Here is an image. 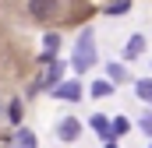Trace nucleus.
<instances>
[{"label":"nucleus","instance_id":"nucleus-13","mask_svg":"<svg viewBox=\"0 0 152 148\" xmlns=\"http://www.w3.org/2000/svg\"><path fill=\"white\" fill-rule=\"evenodd\" d=\"M113 134H127V120H124V116L113 120Z\"/></svg>","mask_w":152,"mask_h":148},{"label":"nucleus","instance_id":"nucleus-17","mask_svg":"<svg viewBox=\"0 0 152 148\" xmlns=\"http://www.w3.org/2000/svg\"><path fill=\"white\" fill-rule=\"evenodd\" d=\"M149 148H152V145H149Z\"/></svg>","mask_w":152,"mask_h":148},{"label":"nucleus","instance_id":"nucleus-15","mask_svg":"<svg viewBox=\"0 0 152 148\" xmlns=\"http://www.w3.org/2000/svg\"><path fill=\"white\" fill-rule=\"evenodd\" d=\"M142 131H145V134H152V113H145V116H142Z\"/></svg>","mask_w":152,"mask_h":148},{"label":"nucleus","instance_id":"nucleus-7","mask_svg":"<svg viewBox=\"0 0 152 148\" xmlns=\"http://www.w3.org/2000/svg\"><path fill=\"white\" fill-rule=\"evenodd\" d=\"M11 148H36L32 131H18V138H14V145H11Z\"/></svg>","mask_w":152,"mask_h":148},{"label":"nucleus","instance_id":"nucleus-16","mask_svg":"<svg viewBox=\"0 0 152 148\" xmlns=\"http://www.w3.org/2000/svg\"><path fill=\"white\" fill-rule=\"evenodd\" d=\"M106 148H117V145H106Z\"/></svg>","mask_w":152,"mask_h":148},{"label":"nucleus","instance_id":"nucleus-6","mask_svg":"<svg viewBox=\"0 0 152 148\" xmlns=\"http://www.w3.org/2000/svg\"><path fill=\"white\" fill-rule=\"evenodd\" d=\"M57 134H60V141H75L78 134H81V127H78V120H71V116H67V120L57 127Z\"/></svg>","mask_w":152,"mask_h":148},{"label":"nucleus","instance_id":"nucleus-8","mask_svg":"<svg viewBox=\"0 0 152 148\" xmlns=\"http://www.w3.org/2000/svg\"><path fill=\"white\" fill-rule=\"evenodd\" d=\"M138 95H142L145 102H152V78H142V81H138Z\"/></svg>","mask_w":152,"mask_h":148},{"label":"nucleus","instance_id":"nucleus-11","mask_svg":"<svg viewBox=\"0 0 152 148\" xmlns=\"http://www.w3.org/2000/svg\"><path fill=\"white\" fill-rule=\"evenodd\" d=\"M127 11H131V4H127V0H117V4L106 7V14H127Z\"/></svg>","mask_w":152,"mask_h":148},{"label":"nucleus","instance_id":"nucleus-2","mask_svg":"<svg viewBox=\"0 0 152 148\" xmlns=\"http://www.w3.org/2000/svg\"><path fill=\"white\" fill-rule=\"evenodd\" d=\"M28 11H32V18H39V21H50L57 14V0H28Z\"/></svg>","mask_w":152,"mask_h":148},{"label":"nucleus","instance_id":"nucleus-12","mask_svg":"<svg viewBox=\"0 0 152 148\" xmlns=\"http://www.w3.org/2000/svg\"><path fill=\"white\" fill-rule=\"evenodd\" d=\"M7 116H11V120H14V123H18V120H21V102H18V99H14V102H11V106H7Z\"/></svg>","mask_w":152,"mask_h":148},{"label":"nucleus","instance_id":"nucleus-9","mask_svg":"<svg viewBox=\"0 0 152 148\" xmlns=\"http://www.w3.org/2000/svg\"><path fill=\"white\" fill-rule=\"evenodd\" d=\"M92 95H113V81H96L92 85Z\"/></svg>","mask_w":152,"mask_h":148},{"label":"nucleus","instance_id":"nucleus-1","mask_svg":"<svg viewBox=\"0 0 152 148\" xmlns=\"http://www.w3.org/2000/svg\"><path fill=\"white\" fill-rule=\"evenodd\" d=\"M75 71H88L92 64H96V39H92V32L85 28L81 36H78V46H75Z\"/></svg>","mask_w":152,"mask_h":148},{"label":"nucleus","instance_id":"nucleus-10","mask_svg":"<svg viewBox=\"0 0 152 148\" xmlns=\"http://www.w3.org/2000/svg\"><path fill=\"white\" fill-rule=\"evenodd\" d=\"M142 46H145V42H142V36H134L131 42H127V60H134V57L142 53Z\"/></svg>","mask_w":152,"mask_h":148},{"label":"nucleus","instance_id":"nucleus-14","mask_svg":"<svg viewBox=\"0 0 152 148\" xmlns=\"http://www.w3.org/2000/svg\"><path fill=\"white\" fill-rule=\"evenodd\" d=\"M124 74H127V71H124V67H120V64H113V67H110V78H113V81H120V78H124Z\"/></svg>","mask_w":152,"mask_h":148},{"label":"nucleus","instance_id":"nucleus-4","mask_svg":"<svg viewBox=\"0 0 152 148\" xmlns=\"http://www.w3.org/2000/svg\"><path fill=\"white\" fill-rule=\"evenodd\" d=\"M53 95H57V99H67V102H78V99H81V85H78V81H60V85L53 88Z\"/></svg>","mask_w":152,"mask_h":148},{"label":"nucleus","instance_id":"nucleus-5","mask_svg":"<svg viewBox=\"0 0 152 148\" xmlns=\"http://www.w3.org/2000/svg\"><path fill=\"white\" fill-rule=\"evenodd\" d=\"M92 131H96V134H103V141H106V145L117 138V134H113V127H110V120H106L103 113H96V116H92Z\"/></svg>","mask_w":152,"mask_h":148},{"label":"nucleus","instance_id":"nucleus-3","mask_svg":"<svg viewBox=\"0 0 152 148\" xmlns=\"http://www.w3.org/2000/svg\"><path fill=\"white\" fill-rule=\"evenodd\" d=\"M57 81H60V64L53 60V64H46V71L39 74V81H36V88H32V92H46V88H50V85H57Z\"/></svg>","mask_w":152,"mask_h":148}]
</instances>
